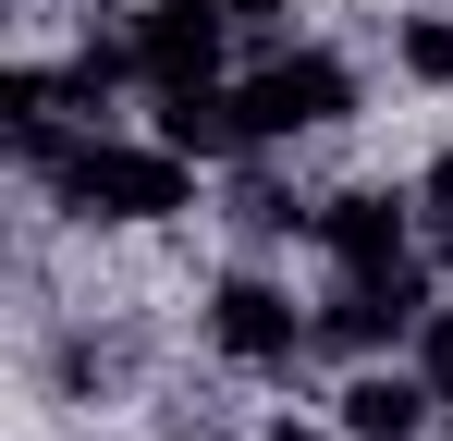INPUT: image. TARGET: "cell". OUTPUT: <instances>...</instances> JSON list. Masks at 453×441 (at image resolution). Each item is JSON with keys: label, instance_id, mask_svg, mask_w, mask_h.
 Here are the masks:
<instances>
[{"label": "cell", "instance_id": "14", "mask_svg": "<svg viewBox=\"0 0 453 441\" xmlns=\"http://www.w3.org/2000/svg\"><path fill=\"white\" fill-rule=\"evenodd\" d=\"M270 441H331V429H295V417H282V429H270Z\"/></svg>", "mask_w": 453, "mask_h": 441}, {"label": "cell", "instance_id": "4", "mask_svg": "<svg viewBox=\"0 0 453 441\" xmlns=\"http://www.w3.org/2000/svg\"><path fill=\"white\" fill-rule=\"evenodd\" d=\"M209 344H221V356H245V368H282V356L306 344V319H295V294H282V282L233 270V282L209 294Z\"/></svg>", "mask_w": 453, "mask_h": 441}, {"label": "cell", "instance_id": "1", "mask_svg": "<svg viewBox=\"0 0 453 441\" xmlns=\"http://www.w3.org/2000/svg\"><path fill=\"white\" fill-rule=\"evenodd\" d=\"M50 197L74 220H172L184 209V147H123V135H74Z\"/></svg>", "mask_w": 453, "mask_h": 441}, {"label": "cell", "instance_id": "12", "mask_svg": "<svg viewBox=\"0 0 453 441\" xmlns=\"http://www.w3.org/2000/svg\"><path fill=\"white\" fill-rule=\"evenodd\" d=\"M417 209H429V220H453V147L429 159V184H417Z\"/></svg>", "mask_w": 453, "mask_h": 441}, {"label": "cell", "instance_id": "10", "mask_svg": "<svg viewBox=\"0 0 453 441\" xmlns=\"http://www.w3.org/2000/svg\"><path fill=\"white\" fill-rule=\"evenodd\" d=\"M404 74L417 86H453V12H417L404 25Z\"/></svg>", "mask_w": 453, "mask_h": 441}, {"label": "cell", "instance_id": "8", "mask_svg": "<svg viewBox=\"0 0 453 441\" xmlns=\"http://www.w3.org/2000/svg\"><path fill=\"white\" fill-rule=\"evenodd\" d=\"M159 147L221 159V147H257V135H245V98H233L221 74H196V86H159Z\"/></svg>", "mask_w": 453, "mask_h": 441}, {"label": "cell", "instance_id": "13", "mask_svg": "<svg viewBox=\"0 0 453 441\" xmlns=\"http://www.w3.org/2000/svg\"><path fill=\"white\" fill-rule=\"evenodd\" d=\"M209 12H221V25H270L282 0H209Z\"/></svg>", "mask_w": 453, "mask_h": 441}, {"label": "cell", "instance_id": "2", "mask_svg": "<svg viewBox=\"0 0 453 441\" xmlns=\"http://www.w3.org/2000/svg\"><path fill=\"white\" fill-rule=\"evenodd\" d=\"M356 111V74L343 50H270V62L245 74V135L282 147V135H319V123H343Z\"/></svg>", "mask_w": 453, "mask_h": 441}, {"label": "cell", "instance_id": "5", "mask_svg": "<svg viewBox=\"0 0 453 441\" xmlns=\"http://www.w3.org/2000/svg\"><path fill=\"white\" fill-rule=\"evenodd\" d=\"M221 12H209V0H148V12H135V74H148V86H196V74H221Z\"/></svg>", "mask_w": 453, "mask_h": 441}, {"label": "cell", "instance_id": "6", "mask_svg": "<svg viewBox=\"0 0 453 441\" xmlns=\"http://www.w3.org/2000/svg\"><path fill=\"white\" fill-rule=\"evenodd\" d=\"M319 245H331L343 270H404V245H417V209H404L392 184H356V197H331V209H319Z\"/></svg>", "mask_w": 453, "mask_h": 441}, {"label": "cell", "instance_id": "9", "mask_svg": "<svg viewBox=\"0 0 453 441\" xmlns=\"http://www.w3.org/2000/svg\"><path fill=\"white\" fill-rule=\"evenodd\" d=\"M123 74H135V25H86V50H74V62H62V86H74L86 111H98V98H111Z\"/></svg>", "mask_w": 453, "mask_h": 441}, {"label": "cell", "instance_id": "11", "mask_svg": "<svg viewBox=\"0 0 453 441\" xmlns=\"http://www.w3.org/2000/svg\"><path fill=\"white\" fill-rule=\"evenodd\" d=\"M417 368H429V392L453 405V306H429V319H417Z\"/></svg>", "mask_w": 453, "mask_h": 441}, {"label": "cell", "instance_id": "7", "mask_svg": "<svg viewBox=\"0 0 453 441\" xmlns=\"http://www.w3.org/2000/svg\"><path fill=\"white\" fill-rule=\"evenodd\" d=\"M429 368H356L343 380V441H417L429 429Z\"/></svg>", "mask_w": 453, "mask_h": 441}, {"label": "cell", "instance_id": "3", "mask_svg": "<svg viewBox=\"0 0 453 441\" xmlns=\"http://www.w3.org/2000/svg\"><path fill=\"white\" fill-rule=\"evenodd\" d=\"M429 319V270L404 258V270H343V294L306 319V344H331V356H380V344H404Z\"/></svg>", "mask_w": 453, "mask_h": 441}]
</instances>
